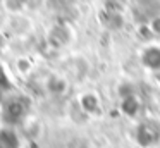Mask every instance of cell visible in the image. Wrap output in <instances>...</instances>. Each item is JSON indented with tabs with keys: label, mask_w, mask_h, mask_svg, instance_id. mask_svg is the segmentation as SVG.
<instances>
[{
	"label": "cell",
	"mask_w": 160,
	"mask_h": 148,
	"mask_svg": "<svg viewBox=\"0 0 160 148\" xmlns=\"http://www.w3.org/2000/svg\"><path fill=\"white\" fill-rule=\"evenodd\" d=\"M136 140L141 146L150 148L160 143V124L155 119H145L138 126L136 131Z\"/></svg>",
	"instance_id": "1"
}]
</instances>
